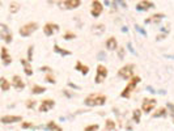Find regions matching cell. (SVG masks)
I'll list each match as a JSON object with an SVG mask.
<instances>
[{
    "label": "cell",
    "instance_id": "6da1fadb",
    "mask_svg": "<svg viewBox=\"0 0 174 131\" xmlns=\"http://www.w3.org/2000/svg\"><path fill=\"white\" fill-rule=\"evenodd\" d=\"M108 101L106 94L102 93H90L84 98V105L89 108H97V106H104Z\"/></svg>",
    "mask_w": 174,
    "mask_h": 131
},
{
    "label": "cell",
    "instance_id": "7a4b0ae2",
    "mask_svg": "<svg viewBox=\"0 0 174 131\" xmlns=\"http://www.w3.org/2000/svg\"><path fill=\"white\" fill-rule=\"evenodd\" d=\"M140 81H141V77H140V76H136V75H134V76L128 80L127 84H126L124 88L122 89L121 97H122V98H130V97H131V94H132V92H135L136 87L139 85Z\"/></svg>",
    "mask_w": 174,
    "mask_h": 131
},
{
    "label": "cell",
    "instance_id": "3957f363",
    "mask_svg": "<svg viewBox=\"0 0 174 131\" xmlns=\"http://www.w3.org/2000/svg\"><path fill=\"white\" fill-rule=\"evenodd\" d=\"M118 77L122 79V80H130L134 75H135V64L134 63H128V64H124L123 67H121L118 70Z\"/></svg>",
    "mask_w": 174,
    "mask_h": 131
},
{
    "label": "cell",
    "instance_id": "277c9868",
    "mask_svg": "<svg viewBox=\"0 0 174 131\" xmlns=\"http://www.w3.org/2000/svg\"><path fill=\"white\" fill-rule=\"evenodd\" d=\"M38 24L37 22H27L25 24V25H22L21 28H20L18 33L21 37H30L31 34L34 33V31L38 30Z\"/></svg>",
    "mask_w": 174,
    "mask_h": 131
},
{
    "label": "cell",
    "instance_id": "5b68a950",
    "mask_svg": "<svg viewBox=\"0 0 174 131\" xmlns=\"http://www.w3.org/2000/svg\"><path fill=\"white\" fill-rule=\"evenodd\" d=\"M109 75V70L104 64H98L96 68V76H94V83L96 84H102Z\"/></svg>",
    "mask_w": 174,
    "mask_h": 131
},
{
    "label": "cell",
    "instance_id": "8992f818",
    "mask_svg": "<svg viewBox=\"0 0 174 131\" xmlns=\"http://www.w3.org/2000/svg\"><path fill=\"white\" fill-rule=\"evenodd\" d=\"M156 105H157L156 98L145 97V98H143V102H141V110H143V113L149 114V113H152L153 110H155Z\"/></svg>",
    "mask_w": 174,
    "mask_h": 131
},
{
    "label": "cell",
    "instance_id": "52a82bcc",
    "mask_svg": "<svg viewBox=\"0 0 174 131\" xmlns=\"http://www.w3.org/2000/svg\"><path fill=\"white\" fill-rule=\"evenodd\" d=\"M0 38L3 39L4 43H11L13 41V34H12V31L9 30V28H8L5 24H0Z\"/></svg>",
    "mask_w": 174,
    "mask_h": 131
},
{
    "label": "cell",
    "instance_id": "ba28073f",
    "mask_svg": "<svg viewBox=\"0 0 174 131\" xmlns=\"http://www.w3.org/2000/svg\"><path fill=\"white\" fill-rule=\"evenodd\" d=\"M58 5L62 8V9H67V11H71V9H76L81 5V0H60L58 3Z\"/></svg>",
    "mask_w": 174,
    "mask_h": 131
},
{
    "label": "cell",
    "instance_id": "9c48e42d",
    "mask_svg": "<svg viewBox=\"0 0 174 131\" xmlns=\"http://www.w3.org/2000/svg\"><path fill=\"white\" fill-rule=\"evenodd\" d=\"M102 12H104V4L100 0H93L92 4H90V15L94 18H97L102 15Z\"/></svg>",
    "mask_w": 174,
    "mask_h": 131
},
{
    "label": "cell",
    "instance_id": "30bf717a",
    "mask_svg": "<svg viewBox=\"0 0 174 131\" xmlns=\"http://www.w3.org/2000/svg\"><path fill=\"white\" fill-rule=\"evenodd\" d=\"M55 108V101L53 98H45L39 102V106H38V112L39 113H47L49 110L54 109Z\"/></svg>",
    "mask_w": 174,
    "mask_h": 131
},
{
    "label": "cell",
    "instance_id": "8fae6325",
    "mask_svg": "<svg viewBox=\"0 0 174 131\" xmlns=\"http://www.w3.org/2000/svg\"><path fill=\"white\" fill-rule=\"evenodd\" d=\"M42 30H43V33H45L46 37H51V35H54L55 33H58V31L60 30V26L55 22H47L43 25Z\"/></svg>",
    "mask_w": 174,
    "mask_h": 131
},
{
    "label": "cell",
    "instance_id": "7c38bea8",
    "mask_svg": "<svg viewBox=\"0 0 174 131\" xmlns=\"http://www.w3.org/2000/svg\"><path fill=\"white\" fill-rule=\"evenodd\" d=\"M22 121V116H11V114H7V116H3L0 118V122L2 125L7 126V125H12V123H18V122Z\"/></svg>",
    "mask_w": 174,
    "mask_h": 131
},
{
    "label": "cell",
    "instance_id": "4fadbf2b",
    "mask_svg": "<svg viewBox=\"0 0 174 131\" xmlns=\"http://www.w3.org/2000/svg\"><path fill=\"white\" fill-rule=\"evenodd\" d=\"M11 83H12V87H13L16 90H24L25 89V81L22 80V77L20 76V75H13Z\"/></svg>",
    "mask_w": 174,
    "mask_h": 131
},
{
    "label": "cell",
    "instance_id": "5bb4252c",
    "mask_svg": "<svg viewBox=\"0 0 174 131\" xmlns=\"http://www.w3.org/2000/svg\"><path fill=\"white\" fill-rule=\"evenodd\" d=\"M2 64L4 67H7V66H9L12 64V57H11V54H9V51H8V49L5 46H2Z\"/></svg>",
    "mask_w": 174,
    "mask_h": 131
},
{
    "label": "cell",
    "instance_id": "9a60e30c",
    "mask_svg": "<svg viewBox=\"0 0 174 131\" xmlns=\"http://www.w3.org/2000/svg\"><path fill=\"white\" fill-rule=\"evenodd\" d=\"M20 63H21L22 68H24V74L26 76H33L34 71H33V67H31V62H29L27 59H20Z\"/></svg>",
    "mask_w": 174,
    "mask_h": 131
},
{
    "label": "cell",
    "instance_id": "2e32d148",
    "mask_svg": "<svg viewBox=\"0 0 174 131\" xmlns=\"http://www.w3.org/2000/svg\"><path fill=\"white\" fill-rule=\"evenodd\" d=\"M155 7V4L149 0H140L139 3L136 4V9L139 12H145V11H149L151 8Z\"/></svg>",
    "mask_w": 174,
    "mask_h": 131
},
{
    "label": "cell",
    "instance_id": "e0dca14e",
    "mask_svg": "<svg viewBox=\"0 0 174 131\" xmlns=\"http://www.w3.org/2000/svg\"><path fill=\"white\" fill-rule=\"evenodd\" d=\"M166 16H165L164 13H155V15H152V16H149L148 18H145V24L147 25H151V24H159L161 20H164Z\"/></svg>",
    "mask_w": 174,
    "mask_h": 131
},
{
    "label": "cell",
    "instance_id": "ac0fdd59",
    "mask_svg": "<svg viewBox=\"0 0 174 131\" xmlns=\"http://www.w3.org/2000/svg\"><path fill=\"white\" fill-rule=\"evenodd\" d=\"M105 46H106V49H108L109 51H117L118 50V41H117V38L115 37H109L108 39H106V42H105Z\"/></svg>",
    "mask_w": 174,
    "mask_h": 131
},
{
    "label": "cell",
    "instance_id": "d6986e66",
    "mask_svg": "<svg viewBox=\"0 0 174 131\" xmlns=\"http://www.w3.org/2000/svg\"><path fill=\"white\" fill-rule=\"evenodd\" d=\"M168 108L166 106H161V108H157L155 112L152 113V118H165V117H168Z\"/></svg>",
    "mask_w": 174,
    "mask_h": 131
},
{
    "label": "cell",
    "instance_id": "ffe728a7",
    "mask_svg": "<svg viewBox=\"0 0 174 131\" xmlns=\"http://www.w3.org/2000/svg\"><path fill=\"white\" fill-rule=\"evenodd\" d=\"M75 70L79 71L81 75H84V76H86V75L89 74V67L86 66V64H82V63L80 61H77L76 62V66H75Z\"/></svg>",
    "mask_w": 174,
    "mask_h": 131
},
{
    "label": "cell",
    "instance_id": "44dd1931",
    "mask_svg": "<svg viewBox=\"0 0 174 131\" xmlns=\"http://www.w3.org/2000/svg\"><path fill=\"white\" fill-rule=\"evenodd\" d=\"M54 51L56 54L62 55V57H69V55H72V51H69V50H67V49H63V47L56 45V43L54 45Z\"/></svg>",
    "mask_w": 174,
    "mask_h": 131
},
{
    "label": "cell",
    "instance_id": "7402d4cb",
    "mask_svg": "<svg viewBox=\"0 0 174 131\" xmlns=\"http://www.w3.org/2000/svg\"><path fill=\"white\" fill-rule=\"evenodd\" d=\"M141 114H143V110L141 109H134L132 110V122L135 125H139L141 122Z\"/></svg>",
    "mask_w": 174,
    "mask_h": 131
},
{
    "label": "cell",
    "instance_id": "603a6c76",
    "mask_svg": "<svg viewBox=\"0 0 174 131\" xmlns=\"http://www.w3.org/2000/svg\"><path fill=\"white\" fill-rule=\"evenodd\" d=\"M11 87H12L11 81H8L4 76L0 77V89H2V92H8L11 89Z\"/></svg>",
    "mask_w": 174,
    "mask_h": 131
},
{
    "label": "cell",
    "instance_id": "cb8c5ba5",
    "mask_svg": "<svg viewBox=\"0 0 174 131\" xmlns=\"http://www.w3.org/2000/svg\"><path fill=\"white\" fill-rule=\"evenodd\" d=\"M46 87H42V85H38V84H34L31 85V93L33 94H42L46 92Z\"/></svg>",
    "mask_w": 174,
    "mask_h": 131
},
{
    "label": "cell",
    "instance_id": "d4e9b609",
    "mask_svg": "<svg viewBox=\"0 0 174 131\" xmlns=\"http://www.w3.org/2000/svg\"><path fill=\"white\" fill-rule=\"evenodd\" d=\"M46 130H53V131H62L63 127L62 126H59L56 122H54V121H50V122H47V125H46Z\"/></svg>",
    "mask_w": 174,
    "mask_h": 131
},
{
    "label": "cell",
    "instance_id": "484cf974",
    "mask_svg": "<svg viewBox=\"0 0 174 131\" xmlns=\"http://www.w3.org/2000/svg\"><path fill=\"white\" fill-rule=\"evenodd\" d=\"M118 127L117 122L113 120H106L105 121V130H115Z\"/></svg>",
    "mask_w": 174,
    "mask_h": 131
},
{
    "label": "cell",
    "instance_id": "4316f807",
    "mask_svg": "<svg viewBox=\"0 0 174 131\" xmlns=\"http://www.w3.org/2000/svg\"><path fill=\"white\" fill-rule=\"evenodd\" d=\"M104 31H105V25H104V24H97V25L93 26V33L94 34L100 35V34L104 33Z\"/></svg>",
    "mask_w": 174,
    "mask_h": 131
},
{
    "label": "cell",
    "instance_id": "83f0119b",
    "mask_svg": "<svg viewBox=\"0 0 174 131\" xmlns=\"http://www.w3.org/2000/svg\"><path fill=\"white\" fill-rule=\"evenodd\" d=\"M20 8H21V5H20L17 2H12L9 4V12L11 13H17V12L20 11Z\"/></svg>",
    "mask_w": 174,
    "mask_h": 131
},
{
    "label": "cell",
    "instance_id": "f1b7e54d",
    "mask_svg": "<svg viewBox=\"0 0 174 131\" xmlns=\"http://www.w3.org/2000/svg\"><path fill=\"white\" fill-rule=\"evenodd\" d=\"M33 54H34V46L30 45L27 47V51H26V59L29 62H33Z\"/></svg>",
    "mask_w": 174,
    "mask_h": 131
},
{
    "label": "cell",
    "instance_id": "f546056e",
    "mask_svg": "<svg viewBox=\"0 0 174 131\" xmlns=\"http://www.w3.org/2000/svg\"><path fill=\"white\" fill-rule=\"evenodd\" d=\"M76 38V34L73 33V31H69V30H67L64 34H63V39L64 41H71V39H75Z\"/></svg>",
    "mask_w": 174,
    "mask_h": 131
},
{
    "label": "cell",
    "instance_id": "4dcf8cb0",
    "mask_svg": "<svg viewBox=\"0 0 174 131\" xmlns=\"http://www.w3.org/2000/svg\"><path fill=\"white\" fill-rule=\"evenodd\" d=\"M45 81L49 83V84H56V79H55V76L53 75V72H51V74H46Z\"/></svg>",
    "mask_w": 174,
    "mask_h": 131
},
{
    "label": "cell",
    "instance_id": "1f68e13d",
    "mask_svg": "<svg viewBox=\"0 0 174 131\" xmlns=\"http://www.w3.org/2000/svg\"><path fill=\"white\" fill-rule=\"evenodd\" d=\"M21 129L24 130H29V129H34V125H33V122H29V121H21Z\"/></svg>",
    "mask_w": 174,
    "mask_h": 131
},
{
    "label": "cell",
    "instance_id": "d6a6232c",
    "mask_svg": "<svg viewBox=\"0 0 174 131\" xmlns=\"http://www.w3.org/2000/svg\"><path fill=\"white\" fill-rule=\"evenodd\" d=\"M25 106H26L27 109H31V110H33L35 106H37V101H35V100H27V101L25 102Z\"/></svg>",
    "mask_w": 174,
    "mask_h": 131
},
{
    "label": "cell",
    "instance_id": "836d02e7",
    "mask_svg": "<svg viewBox=\"0 0 174 131\" xmlns=\"http://www.w3.org/2000/svg\"><path fill=\"white\" fill-rule=\"evenodd\" d=\"M117 51H118V58H119V61H123L124 54H126V49H124V47H119Z\"/></svg>",
    "mask_w": 174,
    "mask_h": 131
},
{
    "label": "cell",
    "instance_id": "e575fe53",
    "mask_svg": "<svg viewBox=\"0 0 174 131\" xmlns=\"http://www.w3.org/2000/svg\"><path fill=\"white\" fill-rule=\"evenodd\" d=\"M166 108H168L169 116H172V117L174 118V104H173V102H168V104H166Z\"/></svg>",
    "mask_w": 174,
    "mask_h": 131
},
{
    "label": "cell",
    "instance_id": "d590c367",
    "mask_svg": "<svg viewBox=\"0 0 174 131\" xmlns=\"http://www.w3.org/2000/svg\"><path fill=\"white\" fill-rule=\"evenodd\" d=\"M39 71H41V72H46V74H51L53 72V68L49 66H42V67H39Z\"/></svg>",
    "mask_w": 174,
    "mask_h": 131
},
{
    "label": "cell",
    "instance_id": "8d00e7d4",
    "mask_svg": "<svg viewBox=\"0 0 174 131\" xmlns=\"http://www.w3.org/2000/svg\"><path fill=\"white\" fill-rule=\"evenodd\" d=\"M98 129H100L98 125H89V126H85L84 127L85 131H94V130H98Z\"/></svg>",
    "mask_w": 174,
    "mask_h": 131
},
{
    "label": "cell",
    "instance_id": "74e56055",
    "mask_svg": "<svg viewBox=\"0 0 174 131\" xmlns=\"http://www.w3.org/2000/svg\"><path fill=\"white\" fill-rule=\"evenodd\" d=\"M135 29H136L137 31H139L140 34H143V35H147V31H145V30H143V28H141V26H139V25H135Z\"/></svg>",
    "mask_w": 174,
    "mask_h": 131
},
{
    "label": "cell",
    "instance_id": "f35d334b",
    "mask_svg": "<svg viewBox=\"0 0 174 131\" xmlns=\"http://www.w3.org/2000/svg\"><path fill=\"white\" fill-rule=\"evenodd\" d=\"M165 37H166V33H163V34L157 35V37H156V39H157V41H163V39H164Z\"/></svg>",
    "mask_w": 174,
    "mask_h": 131
},
{
    "label": "cell",
    "instance_id": "ab89813d",
    "mask_svg": "<svg viewBox=\"0 0 174 131\" xmlns=\"http://www.w3.org/2000/svg\"><path fill=\"white\" fill-rule=\"evenodd\" d=\"M63 93H64L67 97H73V96H75L73 93H69V90H67V89H66V90H63Z\"/></svg>",
    "mask_w": 174,
    "mask_h": 131
},
{
    "label": "cell",
    "instance_id": "60d3db41",
    "mask_svg": "<svg viewBox=\"0 0 174 131\" xmlns=\"http://www.w3.org/2000/svg\"><path fill=\"white\" fill-rule=\"evenodd\" d=\"M68 87H71V88H73V89H80V87L76 84H72V83H68Z\"/></svg>",
    "mask_w": 174,
    "mask_h": 131
},
{
    "label": "cell",
    "instance_id": "b9f144b4",
    "mask_svg": "<svg viewBox=\"0 0 174 131\" xmlns=\"http://www.w3.org/2000/svg\"><path fill=\"white\" fill-rule=\"evenodd\" d=\"M128 49H130V51H131L132 54H136V53H135V50H132V46H131V43H128Z\"/></svg>",
    "mask_w": 174,
    "mask_h": 131
},
{
    "label": "cell",
    "instance_id": "7bdbcfd3",
    "mask_svg": "<svg viewBox=\"0 0 174 131\" xmlns=\"http://www.w3.org/2000/svg\"><path fill=\"white\" fill-rule=\"evenodd\" d=\"M122 31H123V33H127V31H128L127 26H123V28H122Z\"/></svg>",
    "mask_w": 174,
    "mask_h": 131
},
{
    "label": "cell",
    "instance_id": "ee69618b",
    "mask_svg": "<svg viewBox=\"0 0 174 131\" xmlns=\"http://www.w3.org/2000/svg\"><path fill=\"white\" fill-rule=\"evenodd\" d=\"M173 123H174V121H173Z\"/></svg>",
    "mask_w": 174,
    "mask_h": 131
}]
</instances>
